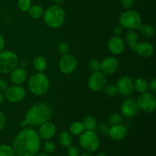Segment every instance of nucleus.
Here are the masks:
<instances>
[{"label":"nucleus","mask_w":156,"mask_h":156,"mask_svg":"<svg viewBox=\"0 0 156 156\" xmlns=\"http://www.w3.org/2000/svg\"><path fill=\"white\" fill-rule=\"evenodd\" d=\"M41 146V137L31 127L23 128L15 136L12 143V149L16 156H35L39 152Z\"/></svg>","instance_id":"1"},{"label":"nucleus","mask_w":156,"mask_h":156,"mask_svg":"<svg viewBox=\"0 0 156 156\" xmlns=\"http://www.w3.org/2000/svg\"><path fill=\"white\" fill-rule=\"evenodd\" d=\"M52 114V108L48 104L45 102H38L29 108L26 113L24 120L29 126H39L44 122L50 120Z\"/></svg>","instance_id":"2"},{"label":"nucleus","mask_w":156,"mask_h":156,"mask_svg":"<svg viewBox=\"0 0 156 156\" xmlns=\"http://www.w3.org/2000/svg\"><path fill=\"white\" fill-rule=\"evenodd\" d=\"M44 21L47 27L53 29L60 27L65 22L66 13L61 6L54 5L44 11Z\"/></svg>","instance_id":"3"},{"label":"nucleus","mask_w":156,"mask_h":156,"mask_svg":"<svg viewBox=\"0 0 156 156\" xmlns=\"http://www.w3.org/2000/svg\"><path fill=\"white\" fill-rule=\"evenodd\" d=\"M27 85L33 94L37 96L44 95L50 88V80L45 73L37 72L30 77Z\"/></svg>","instance_id":"4"},{"label":"nucleus","mask_w":156,"mask_h":156,"mask_svg":"<svg viewBox=\"0 0 156 156\" xmlns=\"http://www.w3.org/2000/svg\"><path fill=\"white\" fill-rule=\"evenodd\" d=\"M119 24L123 28L127 30H136L142 24V18L140 14L134 10L125 11L119 18Z\"/></svg>","instance_id":"5"},{"label":"nucleus","mask_w":156,"mask_h":156,"mask_svg":"<svg viewBox=\"0 0 156 156\" xmlns=\"http://www.w3.org/2000/svg\"><path fill=\"white\" fill-rule=\"evenodd\" d=\"M19 62V59L16 53L13 51L0 52V73L9 74L14 69L16 68Z\"/></svg>","instance_id":"6"},{"label":"nucleus","mask_w":156,"mask_h":156,"mask_svg":"<svg viewBox=\"0 0 156 156\" xmlns=\"http://www.w3.org/2000/svg\"><path fill=\"white\" fill-rule=\"evenodd\" d=\"M79 143L81 147L88 152H94L99 148V139L94 131L85 130L79 136Z\"/></svg>","instance_id":"7"},{"label":"nucleus","mask_w":156,"mask_h":156,"mask_svg":"<svg viewBox=\"0 0 156 156\" xmlns=\"http://www.w3.org/2000/svg\"><path fill=\"white\" fill-rule=\"evenodd\" d=\"M139 110L144 113H152L156 108V98L155 94L146 91L142 93L136 100Z\"/></svg>","instance_id":"8"},{"label":"nucleus","mask_w":156,"mask_h":156,"mask_svg":"<svg viewBox=\"0 0 156 156\" xmlns=\"http://www.w3.org/2000/svg\"><path fill=\"white\" fill-rule=\"evenodd\" d=\"M106 84V75L104 74L101 71L93 72L88 79V88L94 92L103 90Z\"/></svg>","instance_id":"9"},{"label":"nucleus","mask_w":156,"mask_h":156,"mask_svg":"<svg viewBox=\"0 0 156 156\" xmlns=\"http://www.w3.org/2000/svg\"><path fill=\"white\" fill-rule=\"evenodd\" d=\"M26 95L25 89L21 85H15L8 87L5 91L4 97L9 102L12 104L18 103L24 98Z\"/></svg>","instance_id":"10"},{"label":"nucleus","mask_w":156,"mask_h":156,"mask_svg":"<svg viewBox=\"0 0 156 156\" xmlns=\"http://www.w3.org/2000/svg\"><path fill=\"white\" fill-rule=\"evenodd\" d=\"M77 67V59L71 54L63 55L59 61V69L65 75L71 74Z\"/></svg>","instance_id":"11"},{"label":"nucleus","mask_w":156,"mask_h":156,"mask_svg":"<svg viewBox=\"0 0 156 156\" xmlns=\"http://www.w3.org/2000/svg\"><path fill=\"white\" fill-rule=\"evenodd\" d=\"M118 92L124 97H128L133 92V80L129 76H123L119 78L116 84Z\"/></svg>","instance_id":"12"},{"label":"nucleus","mask_w":156,"mask_h":156,"mask_svg":"<svg viewBox=\"0 0 156 156\" xmlns=\"http://www.w3.org/2000/svg\"><path fill=\"white\" fill-rule=\"evenodd\" d=\"M139 108L137 105L136 100L131 98H128L126 100L123 101L120 106V112L122 115L127 118H131L133 117L138 114Z\"/></svg>","instance_id":"13"},{"label":"nucleus","mask_w":156,"mask_h":156,"mask_svg":"<svg viewBox=\"0 0 156 156\" xmlns=\"http://www.w3.org/2000/svg\"><path fill=\"white\" fill-rule=\"evenodd\" d=\"M120 62L114 56L105 58L101 62V71L105 75H113L118 70Z\"/></svg>","instance_id":"14"},{"label":"nucleus","mask_w":156,"mask_h":156,"mask_svg":"<svg viewBox=\"0 0 156 156\" xmlns=\"http://www.w3.org/2000/svg\"><path fill=\"white\" fill-rule=\"evenodd\" d=\"M108 48L114 55H120L125 50V41L120 36L111 37L108 41Z\"/></svg>","instance_id":"15"},{"label":"nucleus","mask_w":156,"mask_h":156,"mask_svg":"<svg viewBox=\"0 0 156 156\" xmlns=\"http://www.w3.org/2000/svg\"><path fill=\"white\" fill-rule=\"evenodd\" d=\"M108 136L114 141H121L124 140L128 135V129L124 125L118 124L111 125L108 130Z\"/></svg>","instance_id":"16"},{"label":"nucleus","mask_w":156,"mask_h":156,"mask_svg":"<svg viewBox=\"0 0 156 156\" xmlns=\"http://www.w3.org/2000/svg\"><path fill=\"white\" fill-rule=\"evenodd\" d=\"M38 134L44 140H49L53 138L56 133V126L53 122L47 121L40 125Z\"/></svg>","instance_id":"17"},{"label":"nucleus","mask_w":156,"mask_h":156,"mask_svg":"<svg viewBox=\"0 0 156 156\" xmlns=\"http://www.w3.org/2000/svg\"><path fill=\"white\" fill-rule=\"evenodd\" d=\"M133 50L138 56H141V57L149 58L154 54L155 49L152 44H150L149 42H146V41H143V42H138V44L134 47Z\"/></svg>","instance_id":"18"},{"label":"nucleus","mask_w":156,"mask_h":156,"mask_svg":"<svg viewBox=\"0 0 156 156\" xmlns=\"http://www.w3.org/2000/svg\"><path fill=\"white\" fill-rule=\"evenodd\" d=\"M27 72L22 67L17 66L10 73L11 82L15 85H21L24 84L27 80Z\"/></svg>","instance_id":"19"},{"label":"nucleus","mask_w":156,"mask_h":156,"mask_svg":"<svg viewBox=\"0 0 156 156\" xmlns=\"http://www.w3.org/2000/svg\"><path fill=\"white\" fill-rule=\"evenodd\" d=\"M125 41H126V44L128 47L133 50L134 47H136L137 44H138L139 41V36L137 32L135 30H128L127 32L125 34L124 37Z\"/></svg>","instance_id":"20"},{"label":"nucleus","mask_w":156,"mask_h":156,"mask_svg":"<svg viewBox=\"0 0 156 156\" xmlns=\"http://www.w3.org/2000/svg\"><path fill=\"white\" fill-rule=\"evenodd\" d=\"M133 88L136 92L144 93L149 90V82L145 78L140 77L133 82Z\"/></svg>","instance_id":"21"},{"label":"nucleus","mask_w":156,"mask_h":156,"mask_svg":"<svg viewBox=\"0 0 156 156\" xmlns=\"http://www.w3.org/2000/svg\"><path fill=\"white\" fill-rule=\"evenodd\" d=\"M58 141L63 148H68L73 144V136L69 131H62L59 133Z\"/></svg>","instance_id":"22"},{"label":"nucleus","mask_w":156,"mask_h":156,"mask_svg":"<svg viewBox=\"0 0 156 156\" xmlns=\"http://www.w3.org/2000/svg\"><path fill=\"white\" fill-rule=\"evenodd\" d=\"M140 34L145 38H152L155 36V27L149 24H141L138 28Z\"/></svg>","instance_id":"23"},{"label":"nucleus","mask_w":156,"mask_h":156,"mask_svg":"<svg viewBox=\"0 0 156 156\" xmlns=\"http://www.w3.org/2000/svg\"><path fill=\"white\" fill-rule=\"evenodd\" d=\"M44 11L45 10L44 8L40 5H34L30 6L27 12H28V15L30 18L34 20H37L44 16Z\"/></svg>","instance_id":"24"},{"label":"nucleus","mask_w":156,"mask_h":156,"mask_svg":"<svg viewBox=\"0 0 156 156\" xmlns=\"http://www.w3.org/2000/svg\"><path fill=\"white\" fill-rule=\"evenodd\" d=\"M33 67L38 73H44L47 67V59L42 56H37L34 59Z\"/></svg>","instance_id":"25"},{"label":"nucleus","mask_w":156,"mask_h":156,"mask_svg":"<svg viewBox=\"0 0 156 156\" xmlns=\"http://www.w3.org/2000/svg\"><path fill=\"white\" fill-rule=\"evenodd\" d=\"M85 130L83 123L81 121L74 122L69 128V132L72 134V136H80Z\"/></svg>","instance_id":"26"},{"label":"nucleus","mask_w":156,"mask_h":156,"mask_svg":"<svg viewBox=\"0 0 156 156\" xmlns=\"http://www.w3.org/2000/svg\"><path fill=\"white\" fill-rule=\"evenodd\" d=\"M82 123H83L84 126H85V130L94 131L97 129V120L92 116H88V117H85Z\"/></svg>","instance_id":"27"},{"label":"nucleus","mask_w":156,"mask_h":156,"mask_svg":"<svg viewBox=\"0 0 156 156\" xmlns=\"http://www.w3.org/2000/svg\"><path fill=\"white\" fill-rule=\"evenodd\" d=\"M104 93L105 95L109 98L116 97L119 94L118 89H117V86L114 85H105V87L104 88Z\"/></svg>","instance_id":"28"},{"label":"nucleus","mask_w":156,"mask_h":156,"mask_svg":"<svg viewBox=\"0 0 156 156\" xmlns=\"http://www.w3.org/2000/svg\"><path fill=\"white\" fill-rule=\"evenodd\" d=\"M57 51L58 53H59V54L62 55V56L68 54V53H69L70 51L69 44L66 41H61L57 45Z\"/></svg>","instance_id":"29"},{"label":"nucleus","mask_w":156,"mask_h":156,"mask_svg":"<svg viewBox=\"0 0 156 156\" xmlns=\"http://www.w3.org/2000/svg\"><path fill=\"white\" fill-rule=\"evenodd\" d=\"M0 156H15L13 149L8 145H0Z\"/></svg>","instance_id":"30"},{"label":"nucleus","mask_w":156,"mask_h":156,"mask_svg":"<svg viewBox=\"0 0 156 156\" xmlns=\"http://www.w3.org/2000/svg\"><path fill=\"white\" fill-rule=\"evenodd\" d=\"M122 116L121 114H120L119 113H112V114L110 115L109 118H108V122L111 125H115L120 123L122 122Z\"/></svg>","instance_id":"31"},{"label":"nucleus","mask_w":156,"mask_h":156,"mask_svg":"<svg viewBox=\"0 0 156 156\" xmlns=\"http://www.w3.org/2000/svg\"><path fill=\"white\" fill-rule=\"evenodd\" d=\"M31 6V0H18V7L21 12H26Z\"/></svg>","instance_id":"32"},{"label":"nucleus","mask_w":156,"mask_h":156,"mask_svg":"<svg viewBox=\"0 0 156 156\" xmlns=\"http://www.w3.org/2000/svg\"><path fill=\"white\" fill-rule=\"evenodd\" d=\"M44 149L47 154H52L56 150V144L50 140H47L44 145Z\"/></svg>","instance_id":"33"},{"label":"nucleus","mask_w":156,"mask_h":156,"mask_svg":"<svg viewBox=\"0 0 156 156\" xmlns=\"http://www.w3.org/2000/svg\"><path fill=\"white\" fill-rule=\"evenodd\" d=\"M88 68L91 72L101 71V62L97 59H91L88 62Z\"/></svg>","instance_id":"34"},{"label":"nucleus","mask_w":156,"mask_h":156,"mask_svg":"<svg viewBox=\"0 0 156 156\" xmlns=\"http://www.w3.org/2000/svg\"><path fill=\"white\" fill-rule=\"evenodd\" d=\"M99 132L102 134H108V130H109V126L107 123H101L99 124H98L97 126Z\"/></svg>","instance_id":"35"},{"label":"nucleus","mask_w":156,"mask_h":156,"mask_svg":"<svg viewBox=\"0 0 156 156\" xmlns=\"http://www.w3.org/2000/svg\"><path fill=\"white\" fill-rule=\"evenodd\" d=\"M69 156H79V150L76 146H70L68 147V151H67Z\"/></svg>","instance_id":"36"},{"label":"nucleus","mask_w":156,"mask_h":156,"mask_svg":"<svg viewBox=\"0 0 156 156\" xmlns=\"http://www.w3.org/2000/svg\"><path fill=\"white\" fill-rule=\"evenodd\" d=\"M121 5L123 9H129L133 5L134 0H121Z\"/></svg>","instance_id":"37"},{"label":"nucleus","mask_w":156,"mask_h":156,"mask_svg":"<svg viewBox=\"0 0 156 156\" xmlns=\"http://www.w3.org/2000/svg\"><path fill=\"white\" fill-rule=\"evenodd\" d=\"M149 90L150 91V92L155 94L156 93V79L153 78L150 80V82H149Z\"/></svg>","instance_id":"38"},{"label":"nucleus","mask_w":156,"mask_h":156,"mask_svg":"<svg viewBox=\"0 0 156 156\" xmlns=\"http://www.w3.org/2000/svg\"><path fill=\"white\" fill-rule=\"evenodd\" d=\"M6 123V118L5 116L4 115L2 111H0V131L2 130L4 127L5 126Z\"/></svg>","instance_id":"39"},{"label":"nucleus","mask_w":156,"mask_h":156,"mask_svg":"<svg viewBox=\"0 0 156 156\" xmlns=\"http://www.w3.org/2000/svg\"><path fill=\"white\" fill-rule=\"evenodd\" d=\"M9 87V85H8V82H6L5 79H0V91L2 92V91H5Z\"/></svg>","instance_id":"40"},{"label":"nucleus","mask_w":156,"mask_h":156,"mask_svg":"<svg viewBox=\"0 0 156 156\" xmlns=\"http://www.w3.org/2000/svg\"><path fill=\"white\" fill-rule=\"evenodd\" d=\"M113 32H114V34L116 35V36H120L123 33V27L119 24V25L115 26L114 27V30H113Z\"/></svg>","instance_id":"41"},{"label":"nucleus","mask_w":156,"mask_h":156,"mask_svg":"<svg viewBox=\"0 0 156 156\" xmlns=\"http://www.w3.org/2000/svg\"><path fill=\"white\" fill-rule=\"evenodd\" d=\"M5 44L4 37L0 34V52L3 51V50L5 48Z\"/></svg>","instance_id":"42"},{"label":"nucleus","mask_w":156,"mask_h":156,"mask_svg":"<svg viewBox=\"0 0 156 156\" xmlns=\"http://www.w3.org/2000/svg\"><path fill=\"white\" fill-rule=\"evenodd\" d=\"M19 126H20V127H21L23 129V128L27 127V126H28V125H27V122H26V120L24 119V120H21V121H20Z\"/></svg>","instance_id":"43"},{"label":"nucleus","mask_w":156,"mask_h":156,"mask_svg":"<svg viewBox=\"0 0 156 156\" xmlns=\"http://www.w3.org/2000/svg\"><path fill=\"white\" fill-rule=\"evenodd\" d=\"M4 98H5L4 94H2V92H1V91H0V105L2 104L3 101H4Z\"/></svg>","instance_id":"44"},{"label":"nucleus","mask_w":156,"mask_h":156,"mask_svg":"<svg viewBox=\"0 0 156 156\" xmlns=\"http://www.w3.org/2000/svg\"><path fill=\"white\" fill-rule=\"evenodd\" d=\"M79 156H92L91 154L88 152H82V154H79Z\"/></svg>","instance_id":"45"},{"label":"nucleus","mask_w":156,"mask_h":156,"mask_svg":"<svg viewBox=\"0 0 156 156\" xmlns=\"http://www.w3.org/2000/svg\"><path fill=\"white\" fill-rule=\"evenodd\" d=\"M37 156H50V155H49V154H47V153H41Z\"/></svg>","instance_id":"46"},{"label":"nucleus","mask_w":156,"mask_h":156,"mask_svg":"<svg viewBox=\"0 0 156 156\" xmlns=\"http://www.w3.org/2000/svg\"><path fill=\"white\" fill-rule=\"evenodd\" d=\"M95 156H108V155H105V154H104V153H98V154H97Z\"/></svg>","instance_id":"47"},{"label":"nucleus","mask_w":156,"mask_h":156,"mask_svg":"<svg viewBox=\"0 0 156 156\" xmlns=\"http://www.w3.org/2000/svg\"><path fill=\"white\" fill-rule=\"evenodd\" d=\"M61 156H63V155H61Z\"/></svg>","instance_id":"48"}]
</instances>
